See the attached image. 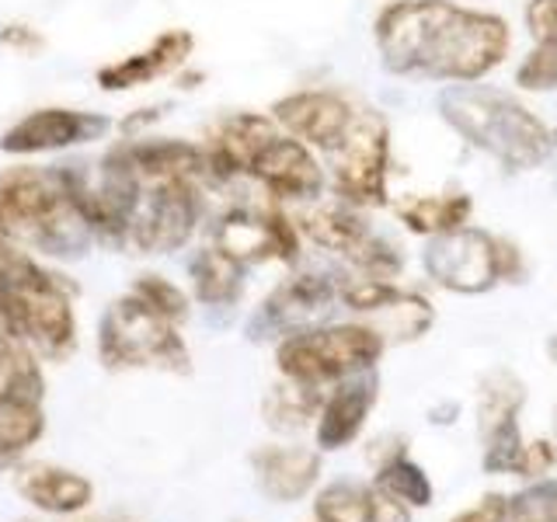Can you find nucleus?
Here are the masks:
<instances>
[{
	"mask_svg": "<svg viewBox=\"0 0 557 522\" xmlns=\"http://www.w3.org/2000/svg\"><path fill=\"white\" fill-rule=\"evenodd\" d=\"M373 39L394 77L478 84L505 63L512 32L505 17L453 0H391L376 14Z\"/></svg>",
	"mask_w": 557,
	"mask_h": 522,
	"instance_id": "f257e3e1",
	"label": "nucleus"
},
{
	"mask_svg": "<svg viewBox=\"0 0 557 522\" xmlns=\"http://www.w3.org/2000/svg\"><path fill=\"white\" fill-rule=\"evenodd\" d=\"M77 289L46 269L22 244H0V313L42 362H66L77 352Z\"/></svg>",
	"mask_w": 557,
	"mask_h": 522,
	"instance_id": "f03ea898",
	"label": "nucleus"
},
{
	"mask_svg": "<svg viewBox=\"0 0 557 522\" xmlns=\"http://www.w3.org/2000/svg\"><path fill=\"white\" fill-rule=\"evenodd\" d=\"M440 115L470 147L509 171H536L554 157V133L498 87L449 84L440 95Z\"/></svg>",
	"mask_w": 557,
	"mask_h": 522,
	"instance_id": "7ed1b4c3",
	"label": "nucleus"
},
{
	"mask_svg": "<svg viewBox=\"0 0 557 522\" xmlns=\"http://www.w3.org/2000/svg\"><path fill=\"white\" fill-rule=\"evenodd\" d=\"M383 335L373 324L348 321V324H318L293 331V335L275 341V365L278 376L307 387H335V383L376 370L383 356Z\"/></svg>",
	"mask_w": 557,
	"mask_h": 522,
	"instance_id": "20e7f679",
	"label": "nucleus"
},
{
	"mask_svg": "<svg viewBox=\"0 0 557 522\" xmlns=\"http://www.w3.org/2000/svg\"><path fill=\"white\" fill-rule=\"evenodd\" d=\"M95 345L101 365H109V370H191V352L182 338V327L150 310L133 293L119 296V300L104 307Z\"/></svg>",
	"mask_w": 557,
	"mask_h": 522,
	"instance_id": "39448f33",
	"label": "nucleus"
},
{
	"mask_svg": "<svg viewBox=\"0 0 557 522\" xmlns=\"http://www.w3.org/2000/svg\"><path fill=\"white\" fill-rule=\"evenodd\" d=\"M327 191L356 209L391 202V126L373 109H356L352 126L324 153Z\"/></svg>",
	"mask_w": 557,
	"mask_h": 522,
	"instance_id": "423d86ee",
	"label": "nucleus"
},
{
	"mask_svg": "<svg viewBox=\"0 0 557 522\" xmlns=\"http://www.w3.org/2000/svg\"><path fill=\"white\" fill-rule=\"evenodd\" d=\"M422 261L435 286L463 296H478L495 289L498 283H519L522 278V254L516 244L492 237L470 223L460 231L429 237Z\"/></svg>",
	"mask_w": 557,
	"mask_h": 522,
	"instance_id": "0eeeda50",
	"label": "nucleus"
},
{
	"mask_svg": "<svg viewBox=\"0 0 557 522\" xmlns=\"http://www.w3.org/2000/svg\"><path fill=\"white\" fill-rule=\"evenodd\" d=\"M209 244H216L244 269L269 265V261L296 265L304 251V234L289 209L269 199H234L209 220Z\"/></svg>",
	"mask_w": 557,
	"mask_h": 522,
	"instance_id": "6e6552de",
	"label": "nucleus"
},
{
	"mask_svg": "<svg viewBox=\"0 0 557 522\" xmlns=\"http://www.w3.org/2000/svg\"><path fill=\"white\" fill-rule=\"evenodd\" d=\"M209 188L202 182H161L147 185L139 202L126 251L133 254H174L185 251L209 220Z\"/></svg>",
	"mask_w": 557,
	"mask_h": 522,
	"instance_id": "1a4fd4ad",
	"label": "nucleus"
},
{
	"mask_svg": "<svg viewBox=\"0 0 557 522\" xmlns=\"http://www.w3.org/2000/svg\"><path fill=\"white\" fill-rule=\"evenodd\" d=\"M115 133V119L104 112L66 109V104H42L0 133V153L14 161H35L49 153H70L81 147H95Z\"/></svg>",
	"mask_w": 557,
	"mask_h": 522,
	"instance_id": "9d476101",
	"label": "nucleus"
},
{
	"mask_svg": "<svg viewBox=\"0 0 557 522\" xmlns=\"http://www.w3.org/2000/svg\"><path fill=\"white\" fill-rule=\"evenodd\" d=\"M248 182L269 202L283 209H304L310 202H321L327 196V167L324 157L300 144L296 136L278 129L248 167Z\"/></svg>",
	"mask_w": 557,
	"mask_h": 522,
	"instance_id": "9b49d317",
	"label": "nucleus"
},
{
	"mask_svg": "<svg viewBox=\"0 0 557 522\" xmlns=\"http://www.w3.org/2000/svg\"><path fill=\"white\" fill-rule=\"evenodd\" d=\"M338 303V278L324 272H293L283 278L261 307L248 321V338L251 341H269V338H286L293 331L318 327Z\"/></svg>",
	"mask_w": 557,
	"mask_h": 522,
	"instance_id": "f8f14e48",
	"label": "nucleus"
},
{
	"mask_svg": "<svg viewBox=\"0 0 557 522\" xmlns=\"http://www.w3.org/2000/svg\"><path fill=\"white\" fill-rule=\"evenodd\" d=\"M63 202L66 185L60 164L17 161L0 171V231L22 248Z\"/></svg>",
	"mask_w": 557,
	"mask_h": 522,
	"instance_id": "ddd939ff",
	"label": "nucleus"
},
{
	"mask_svg": "<svg viewBox=\"0 0 557 522\" xmlns=\"http://www.w3.org/2000/svg\"><path fill=\"white\" fill-rule=\"evenodd\" d=\"M356 109V101H348L342 91H331V87H300V91L275 98L269 115L283 133L296 136L324 157L352 126Z\"/></svg>",
	"mask_w": 557,
	"mask_h": 522,
	"instance_id": "4468645a",
	"label": "nucleus"
},
{
	"mask_svg": "<svg viewBox=\"0 0 557 522\" xmlns=\"http://www.w3.org/2000/svg\"><path fill=\"white\" fill-rule=\"evenodd\" d=\"M191 52H196V35L188 28H164L161 35H153L150 46L101 63L95 70V84L104 95L136 91V87H147L161 77H178L188 66Z\"/></svg>",
	"mask_w": 557,
	"mask_h": 522,
	"instance_id": "2eb2a0df",
	"label": "nucleus"
},
{
	"mask_svg": "<svg viewBox=\"0 0 557 522\" xmlns=\"http://www.w3.org/2000/svg\"><path fill=\"white\" fill-rule=\"evenodd\" d=\"M11 484L35 512L49 519H70L91 509L95 484L84 474L49 460H17L11 467Z\"/></svg>",
	"mask_w": 557,
	"mask_h": 522,
	"instance_id": "dca6fc26",
	"label": "nucleus"
},
{
	"mask_svg": "<svg viewBox=\"0 0 557 522\" xmlns=\"http://www.w3.org/2000/svg\"><path fill=\"white\" fill-rule=\"evenodd\" d=\"M376 397H380V380L373 370L335 383L318 411V428H313V435H318V449L331 452V449H342L352 443L362 432L366 418H370Z\"/></svg>",
	"mask_w": 557,
	"mask_h": 522,
	"instance_id": "f3484780",
	"label": "nucleus"
},
{
	"mask_svg": "<svg viewBox=\"0 0 557 522\" xmlns=\"http://www.w3.org/2000/svg\"><path fill=\"white\" fill-rule=\"evenodd\" d=\"M122 150H126L129 164L147 185H161V182H202L206 185V150L196 139H182V136H136V139H122Z\"/></svg>",
	"mask_w": 557,
	"mask_h": 522,
	"instance_id": "a211bd4d",
	"label": "nucleus"
},
{
	"mask_svg": "<svg viewBox=\"0 0 557 522\" xmlns=\"http://www.w3.org/2000/svg\"><path fill=\"white\" fill-rule=\"evenodd\" d=\"M251 467L258 492L275 505H289L313 492L321 477V452L304 446H261Z\"/></svg>",
	"mask_w": 557,
	"mask_h": 522,
	"instance_id": "6ab92c4d",
	"label": "nucleus"
},
{
	"mask_svg": "<svg viewBox=\"0 0 557 522\" xmlns=\"http://www.w3.org/2000/svg\"><path fill=\"white\" fill-rule=\"evenodd\" d=\"M293 213V209H289ZM296 223H300V234L304 240H310L313 248L331 251V254H342L345 261L356 254V248L373 234V226L366 223V213L356 206H348L342 199H331V202H310L304 209H296Z\"/></svg>",
	"mask_w": 557,
	"mask_h": 522,
	"instance_id": "aec40b11",
	"label": "nucleus"
},
{
	"mask_svg": "<svg viewBox=\"0 0 557 522\" xmlns=\"http://www.w3.org/2000/svg\"><path fill=\"white\" fill-rule=\"evenodd\" d=\"M244 275L248 269L223 254L216 244H202L188 258V286L206 310H234L244 293Z\"/></svg>",
	"mask_w": 557,
	"mask_h": 522,
	"instance_id": "412c9836",
	"label": "nucleus"
},
{
	"mask_svg": "<svg viewBox=\"0 0 557 522\" xmlns=\"http://www.w3.org/2000/svg\"><path fill=\"white\" fill-rule=\"evenodd\" d=\"M397 220L408 226L418 237H440L449 231H460V226L470 223V213H474V199L467 191H443V196H405L394 202Z\"/></svg>",
	"mask_w": 557,
	"mask_h": 522,
	"instance_id": "4be33fe9",
	"label": "nucleus"
},
{
	"mask_svg": "<svg viewBox=\"0 0 557 522\" xmlns=\"http://www.w3.org/2000/svg\"><path fill=\"white\" fill-rule=\"evenodd\" d=\"M46 373L42 359L14 335L0 313V400H22V405H42Z\"/></svg>",
	"mask_w": 557,
	"mask_h": 522,
	"instance_id": "5701e85b",
	"label": "nucleus"
},
{
	"mask_svg": "<svg viewBox=\"0 0 557 522\" xmlns=\"http://www.w3.org/2000/svg\"><path fill=\"white\" fill-rule=\"evenodd\" d=\"M95 244L98 240L91 234V226H87V220L77 213V206L66 196V202L57 213L32 234L25 251H32L35 258H49V261H81Z\"/></svg>",
	"mask_w": 557,
	"mask_h": 522,
	"instance_id": "b1692460",
	"label": "nucleus"
},
{
	"mask_svg": "<svg viewBox=\"0 0 557 522\" xmlns=\"http://www.w3.org/2000/svg\"><path fill=\"white\" fill-rule=\"evenodd\" d=\"M321 405H324V390L307 387V383L278 380L261 408H265V422L275 432H300L318 418Z\"/></svg>",
	"mask_w": 557,
	"mask_h": 522,
	"instance_id": "393cba45",
	"label": "nucleus"
},
{
	"mask_svg": "<svg viewBox=\"0 0 557 522\" xmlns=\"http://www.w3.org/2000/svg\"><path fill=\"white\" fill-rule=\"evenodd\" d=\"M46 414L42 405H22V400H0V457L17 463L25 452L42 439Z\"/></svg>",
	"mask_w": 557,
	"mask_h": 522,
	"instance_id": "a878e982",
	"label": "nucleus"
},
{
	"mask_svg": "<svg viewBox=\"0 0 557 522\" xmlns=\"http://www.w3.org/2000/svg\"><path fill=\"white\" fill-rule=\"evenodd\" d=\"M373 487L383 495H391L397 501H405L408 509H425L432 501V481L429 474L418 463H411L405 452H397V457L383 460L376 477H373Z\"/></svg>",
	"mask_w": 557,
	"mask_h": 522,
	"instance_id": "bb28decb",
	"label": "nucleus"
},
{
	"mask_svg": "<svg viewBox=\"0 0 557 522\" xmlns=\"http://www.w3.org/2000/svg\"><path fill=\"white\" fill-rule=\"evenodd\" d=\"M373 487L359 484H327L313 498V519L318 522H373Z\"/></svg>",
	"mask_w": 557,
	"mask_h": 522,
	"instance_id": "cd10ccee",
	"label": "nucleus"
},
{
	"mask_svg": "<svg viewBox=\"0 0 557 522\" xmlns=\"http://www.w3.org/2000/svg\"><path fill=\"white\" fill-rule=\"evenodd\" d=\"M133 296H139L150 310H157L161 318H168L171 324H185L191 313V296L174 283V278L161 275V272H139L129 286Z\"/></svg>",
	"mask_w": 557,
	"mask_h": 522,
	"instance_id": "c85d7f7f",
	"label": "nucleus"
},
{
	"mask_svg": "<svg viewBox=\"0 0 557 522\" xmlns=\"http://www.w3.org/2000/svg\"><path fill=\"white\" fill-rule=\"evenodd\" d=\"M522 383L512 380L509 373H495L492 380L484 383V390H481V435L484 432H492L495 425L502 422H509V418L519 414L522 408Z\"/></svg>",
	"mask_w": 557,
	"mask_h": 522,
	"instance_id": "c756f323",
	"label": "nucleus"
},
{
	"mask_svg": "<svg viewBox=\"0 0 557 522\" xmlns=\"http://www.w3.org/2000/svg\"><path fill=\"white\" fill-rule=\"evenodd\" d=\"M484 470L487 474H519L522 467V432H519V422L509 418V422L495 425L492 432H484Z\"/></svg>",
	"mask_w": 557,
	"mask_h": 522,
	"instance_id": "7c9ffc66",
	"label": "nucleus"
},
{
	"mask_svg": "<svg viewBox=\"0 0 557 522\" xmlns=\"http://www.w3.org/2000/svg\"><path fill=\"white\" fill-rule=\"evenodd\" d=\"M516 84L530 95L557 91V46H533L516 66Z\"/></svg>",
	"mask_w": 557,
	"mask_h": 522,
	"instance_id": "2f4dec72",
	"label": "nucleus"
},
{
	"mask_svg": "<svg viewBox=\"0 0 557 522\" xmlns=\"http://www.w3.org/2000/svg\"><path fill=\"white\" fill-rule=\"evenodd\" d=\"M522 17L533 46H557V0H530Z\"/></svg>",
	"mask_w": 557,
	"mask_h": 522,
	"instance_id": "473e14b6",
	"label": "nucleus"
},
{
	"mask_svg": "<svg viewBox=\"0 0 557 522\" xmlns=\"http://www.w3.org/2000/svg\"><path fill=\"white\" fill-rule=\"evenodd\" d=\"M0 46L11 52H22V57H35L39 49H46V39H42V32L28 22H4L0 25Z\"/></svg>",
	"mask_w": 557,
	"mask_h": 522,
	"instance_id": "72a5a7b5",
	"label": "nucleus"
},
{
	"mask_svg": "<svg viewBox=\"0 0 557 522\" xmlns=\"http://www.w3.org/2000/svg\"><path fill=\"white\" fill-rule=\"evenodd\" d=\"M164 109L168 104H150V109H136V112H129V115H122V119H115V133L122 136V139H136V136H147L157 122L164 119Z\"/></svg>",
	"mask_w": 557,
	"mask_h": 522,
	"instance_id": "f704fd0d",
	"label": "nucleus"
},
{
	"mask_svg": "<svg viewBox=\"0 0 557 522\" xmlns=\"http://www.w3.org/2000/svg\"><path fill=\"white\" fill-rule=\"evenodd\" d=\"M509 519V498L505 495H484L474 509L453 515L449 522H505Z\"/></svg>",
	"mask_w": 557,
	"mask_h": 522,
	"instance_id": "c9c22d12",
	"label": "nucleus"
},
{
	"mask_svg": "<svg viewBox=\"0 0 557 522\" xmlns=\"http://www.w3.org/2000/svg\"><path fill=\"white\" fill-rule=\"evenodd\" d=\"M554 463H557L554 443L536 439V443H530L527 449H522V467H519V474H522V477H540V474H547V470H550Z\"/></svg>",
	"mask_w": 557,
	"mask_h": 522,
	"instance_id": "e433bc0d",
	"label": "nucleus"
},
{
	"mask_svg": "<svg viewBox=\"0 0 557 522\" xmlns=\"http://www.w3.org/2000/svg\"><path fill=\"white\" fill-rule=\"evenodd\" d=\"M373 522H411V509L405 501H397L391 495H383L373 487Z\"/></svg>",
	"mask_w": 557,
	"mask_h": 522,
	"instance_id": "4c0bfd02",
	"label": "nucleus"
},
{
	"mask_svg": "<svg viewBox=\"0 0 557 522\" xmlns=\"http://www.w3.org/2000/svg\"><path fill=\"white\" fill-rule=\"evenodd\" d=\"M547 356H550V359L557 362V335H554V338L547 341Z\"/></svg>",
	"mask_w": 557,
	"mask_h": 522,
	"instance_id": "58836bf2",
	"label": "nucleus"
},
{
	"mask_svg": "<svg viewBox=\"0 0 557 522\" xmlns=\"http://www.w3.org/2000/svg\"><path fill=\"white\" fill-rule=\"evenodd\" d=\"M14 463L11 460H4V457H0V474H8V470H11Z\"/></svg>",
	"mask_w": 557,
	"mask_h": 522,
	"instance_id": "ea45409f",
	"label": "nucleus"
},
{
	"mask_svg": "<svg viewBox=\"0 0 557 522\" xmlns=\"http://www.w3.org/2000/svg\"><path fill=\"white\" fill-rule=\"evenodd\" d=\"M550 443H554V452H557V408H554V439Z\"/></svg>",
	"mask_w": 557,
	"mask_h": 522,
	"instance_id": "a19ab883",
	"label": "nucleus"
},
{
	"mask_svg": "<svg viewBox=\"0 0 557 522\" xmlns=\"http://www.w3.org/2000/svg\"><path fill=\"white\" fill-rule=\"evenodd\" d=\"M550 161H557V129H554V157H550Z\"/></svg>",
	"mask_w": 557,
	"mask_h": 522,
	"instance_id": "79ce46f5",
	"label": "nucleus"
}]
</instances>
